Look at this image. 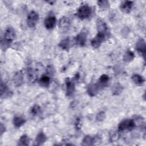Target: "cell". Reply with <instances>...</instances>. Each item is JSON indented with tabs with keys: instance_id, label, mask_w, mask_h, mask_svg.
Instances as JSON below:
<instances>
[{
	"instance_id": "1",
	"label": "cell",
	"mask_w": 146,
	"mask_h": 146,
	"mask_svg": "<svg viewBox=\"0 0 146 146\" xmlns=\"http://www.w3.org/2000/svg\"><path fill=\"white\" fill-rule=\"evenodd\" d=\"M136 127V124L133 119H126L122 120L118 125V130L120 132L130 131Z\"/></svg>"
},
{
	"instance_id": "2",
	"label": "cell",
	"mask_w": 146,
	"mask_h": 146,
	"mask_svg": "<svg viewBox=\"0 0 146 146\" xmlns=\"http://www.w3.org/2000/svg\"><path fill=\"white\" fill-rule=\"evenodd\" d=\"M91 14V8L87 5L81 6L78 10L77 16L81 19L87 18Z\"/></svg>"
},
{
	"instance_id": "3",
	"label": "cell",
	"mask_w": 146,
	"mask_h": 146,
	"mask_svg": "<svg viewBox=\"0 0 146 146\" xmlns=\"http://www.w3.org/2000/svg\"><path fill=\"white\" fill-rule=\"evenodd\" d=\"M38 20H39L38 14L35 11H32L29 14L27 18V25L31 28L34 27L37 24Z\"/></svg>"
},
{
	"instance_id": "4",
	"label": "cell",
	"mask_w": 146,
	"mask_h": 146,
	"mask_svg": "<svg viewBox=\"0 0 146 146\" xmlns=\"http://www.w3.org/2000/svg\"><path fill=\"white\" fill-rule=\"evenodd\" d=\"M97 29L98 33L104 34L106 37L108 36L109 31L108 26L106 22L100 18H99L97 20Z\"/></svg>"
},
{
	"instance_id": "5",
	"label": "cell",
	"mask_w": 146,
	"mask_h": 146,
	"mask_svg": "<svg viewBox=\"0 0 146 146\" xmlns=\"http://www.w3.org/2000/svg\"><path fill=\"white\" fill-rule=\"evenodd\" d=\"M106 38V36L103 34L98 33L97 35L91 40V43L93 47L97 48H98L101 44L105 40Z\"/></svg>"
},
{
	"instance_id": "6",
	"label": "cell",
	"mask_w": 146,
	"mask_h": 146,
	"mask_svg": "<svg viewBox=\"0 0 146 146\" xmlns=\"http://www.w3.org/2000/svg\"><path fill=\"white\" fill-rule=\"evenodd\" d=\"M15 31L14 29L12 27H9L6 29L5 31L3 39L10 42H12L13 39L15 38Z\"/></svg>"
},
{
	"instance_id": "7",
	"label": "cell",
	"mask_w": 146,
	"mask_h": 146,
	"mask_svg": "<svg viewBox=\"0 0 146 146\" xmlns=\"http://www.w3.org/2000/svg\"><path fill=\"white\" fill-rule=\"evenodd\" d=\"M87 40V33L86 31H82L79 34H78L75 38V42L76 44L80 46H84L86 44Z\"/></svg>"
},
{
	"instance_id": "8",
	"label": "cell",
	"mask_w": 146,
	"mask_h": 146,
	"mask_svg": "<svg viewBox=\"0 0 146 146\" xmlns=\"http://www.w3.org/2000/svg\"><path fill=\"white\" fill-rule=\"evenodd\" d=\"M66 95L68 97L72 96L75 91V83L69 78L66 79Z\"/></svg>"
},
{
	"instance_id": "9",
	"label": "cell",
	"mask_w": 146,
	"mask_h": 146,
	"mask_svg": "<svg viewBox=\"0 0 146 146\" xmlns=\"http://www.w3.org/2000/svg\"><path fill=\"white\" fill-rule=\"evenodd\" d=\"M136 49L137 51L143 55L145 58V42L143 38H140L136 44Z\"/></svg>"
},
{
	"instance_id": "10",
	"label": "cell",
	"mask_w": 146,
	"mask_h": 146,
	"mask_svg": "<svg viewBox=\"0 0 146 146\" xmlns=\"http://www.w3.org/2000/svg\"><path fill=\"white\" fill-rule=\"evenodd\" d=\"M133 2L131 1H123L120 5V10L125 13H129L133 7Z\"/></svg>"
},
{
	"instance_id": "11",
	"label": "cell",
	"mask_w": 146,
	"mask_h": 146,
	"mask_svg": "<svg viewBox=\"0 0 146 146\" xmlns=\"http://www.w3.org/2000/svg\"><path fill=\"white\" fill-rule=\"evenodd\" d=\"M71 25V21L67 17H63L60 18L59 22V27L62 30H67Z\"/></svg>"
},
{
	"instance_id": "12",
	"label": "cell",
	"mask_w": 146,
	"mask_h": 146,
	"mask_svg": "<svg viewBox=\"0 0 146 146\" xmlns=\"http://www.w3.org/2000/svg\"><path fill=\"white\" fill-rule=\"evenodd\" d=\"M100 89V88L98 84H90L87 86V91L89 95L91 96H94L97 95Z\"/></svg>"
},
{
	"instance_id": "13",
	"label": "cell",
	"mask_w": 146,
	"mask_h": 146,
	"mask_svg": "<svg viewBox=\"0 0 146 146\" xmlns=\"http://www.w3.org/2000/svg\"><path fill=\"white\" fill-rule=\"evenodd\" d=\"M56 23V18L54 16L47 17L44 21V26L47 29H52L54 27Z\"/></svg>"
},
{
	"instance_id": "14",
	"label": "cell",
	"mask_w": 146,
	"mask_h": 146,
	"mask_svg": "<svg viewBox=\"0 0 146 146\" xmlns=\"http://www.w3.org/2000/svg\"><path fill=\"white\" fill-rule=\"evenodd\" d=\"M13 81L17 86H20L23 83V75L21 71L17 72L13 78Z\"/></svg>"
},
{
	"instance_id": "15",
	"label": "cell",
	"mask_w": 146,
	"mask_h": 146,
	"mask_svg": "<svg viewBox=\"0 0 146 146\" xmlns=\"http://www.w3.org/2000/svg\"><path fill=\"white\" fill-rule=\"evenodd\" d=\"M46 135L43 132H40L36 136V138L35 139L34 145H42L43 143H44L46 141Z\"/></svg>"
},
{
	"instance_id": "16",
	"label": "cell",
	"mask_w": 146,
	"mask_h": 146,
	"mask_svg": "<svg viewBox=\"0 0 146 146\" xmlns=\"http://www.w3.org/2000/svg\"><path fill=\"white\" fill-rule=\"evenodd\" d=\"M27 78L28 79L29 81L33 83L35 82L37 79V75L36 72L31 68H28L27 69Z\"/></svg>"
},
{
	"instance_id": "17",
	"label": "cell",
	"mask_w": 146,
	"mask_h": 146,
	"mask_svg": "<svg viewBox=\"0 0 146 146\" xmlns=\"http://www.w3.org/2000/svg\"><path fill=\"white\" fill-rule=\"evenodd\" d=\"M123 88L122 86L119 83H116L113 84L111 91L113 95H119L121 93V92L123 91Z\"/></svg>"
},
{
	"instance_id": "18",
	"label": "cell",
	"mask_w": 146,
	"mask_h": 146,
	"mask_svg": "<svg viewBox=\"0 0 146 146\" xmlns=\"http://www.w3.org/2000/svg\"><path fill=\"white\" fill-rule=\"evenodd\" d=\"M109 80V77L106 74H103L100 76V77L99 79L98 83H97L100 88L104 87L106 86V85L107 84Z\"/></svg>"
},
{
	"instance_id": "19",
	"label": "cell",
	"mask_w": 146,
	"mask_h": 146,
	"mask_svg": "<svg viewBox=\"0 0 146 146\" xmlns=\"http://www.w3.org/2000/svg\"><path fill=\"white\" fill-rule=\"evenodd\" d=\"M95 142V139L91 136H86L83 139L82 145H93Z\"/></svg>"
},
{
	"instance_id": "20",
	"label": "cell",
	"mask_w": 146,
	"mask_h": 146,
	"mask_svg": "<svg viewBox=\"0 0 146 146\" xmlns=\"http://www.w3.org/2000/svg\"><path fill=\"white\" fill-rule=\"evenodd\" d=\"M50 83V78L49 76L47 75H43L39 80V84L40 86L44 87H47L49 86Z\"/></svg>"
},
{
	"instance_id": "21",
	"label": "cell",
	"mask_w": 146,
	"mask_h": 146,
	"mask_svg": "<svg viewBox=\"0 0 146 146\" xmlns=\"http://www.w3.org/2000/svg\"><path fill=\"white\" fill-rule=\"evenodd\" d=\"M10 91H9V88H7V86L3 83L2 82H1V98H6V96H9L10 94Z\"/></svg>"
},
{
	"instance_id": "22",
	"label": "cell",
	"mask_w": 146,
	"mask_h": 146,
	"mask_svg": "<svg viewBox=\"0 0 146 146\" xmlns=\"http://www.w3.org/2000/svg\"><path fill=\"white\" fill-rule=\"evenodd\" d=\"M26 122V120L21 116H15L13 119V124L15 127L19 128Z\"/></svg>"
},
{
	"instance_id": "23",
	"label": "cell",
	"mask_w": 146,
	"mask_h": 146,
	"mask_svg": "<svg viewBox=\"0 0 146 146\" xmlns=\"http://www.w3.org/2000/svg\"><path fill=\"white\" fill-rule=\"evenodd\" d=\"M132 80L133 82L138 86H140L143 84L144 82V79L141 75L139 74H134L132 76Z\"/></svg>"
},
{
	"instance_id": "24",
	"label": "cell",
	"mask_w": 146,
	"mask_h": 146,
	"mask_svg": "<svg viewBox=\"0 0 146 146\" xmlns=\"http://www.w3.org/2000/svg\"><path fill=\"white\" fill-rule=\"evenodd\" d=\"M134 56V53L132 51L128 50L123 56V60L126 63L130 62L133 59Z\"/></svg>"
},
{
	"instance_id": "25",
	"label": "cell",
	"mask_w": 146,
	"mask_h": 146,
	"mask_svg": "<svg viewBox=\"0 0 146 146\" xmlns=\"http://www.w3.org/2000/svg\"><path fill=\"white\" fill-rule=\"evenodd\" d=\"M59 47H60L62 49L67 50L70 48V40L69 38H66L60 41L59 44Z\"/></svg>"
},
{
	"instance_id": "26",
	"label": "cell",
	"mask_w": 146,
	"mask_h": 146,
	"mask_svg": "<svg viewBox=\"0 0 146 146\" xmlns=\"http://www.w3.org/2000/svg\"><path fill=\"white\" fill-rule=\"evenodd\" d=\"M30 139L27 135H22L19 140V143L18 144L19 145H28L29 144Z\"/></svg>"
},
{
	"instance_id": "27",
	"label": "cell",
	"mask_w": 146,
	"mask_h": 146,
	"mask_svg": "<svg viewBox=\"0 0 146 146\" xmlns=\"http://www.w3.org/2000/svg\"><path fill=\"white\" fill-rule=\"evenodd\" d=\"M98 5L101 9H107L110 6V3L108 1H98Z\"/></svg>"
},
{
	"instance_id": "28",
	"label": "cell",
	"mask_w": 146,
	"mask_h": 146,
	"mask_svg": "<svg viewBox=\"0 0 146 146\" xmlns=\"http://www.w3.org/2000/svg\"><path fill=\"white\" fill-rule=\"evenodd\" d=\"M40 111V107L38 105L35 104L32 107L31 110V112L33 115H36L38 113H39Z\"/></svg>"
},
{
	"instance_id": "29",
	"label": "cell",
	"mask_w": 146,
	"mask_h": 146,
	"mask_svg": "<svg viewBox=\"0 0 146 146\" xmlns=\"http://www.w3.org/2000/svg\"><path fill=\"white\" fill-rule=\"evenodd\" d=\"M104 117H105V113L102 111L98 113L96 116V119L99 121L103 120Z\"/></svg>"
},
{
	"instance_id": "30",
	"label": "cell",
	"mask_w": 146,
	"mask_h": 146,
	"mask_svg": "<svg viewBox=\"0 0 146 146\" xmlns=\"http://www.w3.org/2000/svg\"><path fill=\"white\" fill-rule=\"evenodd\" d=\"M5 131V127L3 125L2 123L0 125V132H1V135H2L3 134V133H4Z\"/></svg>"
}]
</instances>
